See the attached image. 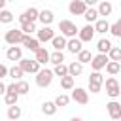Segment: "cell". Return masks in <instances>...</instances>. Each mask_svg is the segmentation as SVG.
Listing matches in <instances>:
<instances>
[{"mask_svg":"<svg viewBox=\"0 0 121 121\" xmlns=\"http://www.w3.org/2000/svg\"><path fill=\"white\" fill-rule=\"evenodd\" d=\"M11 21H13V13H11L9 9H2V11H0V23L9 25Z\"/></svg>","mask_w":121,"mask_h":121,"instance_id":"obj_34","label":"cell"},{"mask_svg":"<svg viewBox=\"0 0 121 121\" xmlns=\"http://www.w3.org/2000/svg\"><path fill=\"white\" fill-rule=\"evenodd\" d=\"M53 76H59V78H64V76H68V66H66V64H59V66H55V70H53Z\"/></svg>","mask_w":121,"mask_h":121,"instance_id":"obj_37","label":"cell"},{"mask_svg":"<svg viewBox=\"0 0 121 121\" xmlns=\"http://www.w3.org/2000/svg\"><path fill=\"white\" fill-rule=\"evenodd\" d=\"M70 100L85 106V104L89 102V93H87L85 89H81V87H74V89H72V95H70Z\"/></svg>","mask_w":121,"mask_h":121,"instance_id":"obj_5","label":"cell"},{"mask_svg":"<svg viewBox=\"0 0 121 121\" xmlns=\"http://www.w3.org/2000/svg\"><path fill=\"white\" fill-rule=\"evenodd\" d=\"M100 89H102V85H95V83H89V91H91V93H100Z\"/></svg>","mask_w":121,"mask_h":121,"instance_id":"obj_40","label":"cell"},{"mask_svg":"<svg viewBox=\"0 0 121 121\" xmlns=\"http://www.w3.org/2000/svg\"><path fill=\"white\" fill-rule=\"evenodd\" d=\"M112 47H113V45H112V42H110L108 38H102V40H98V43H96V49H98L100 55H108Z\"/></svg>","mask_w":121,"mask_h":121,"instance_id":"obj_17","label":"cell"},{"mask_svg":"<svg viewBox=\"0 0 121 121\" xmlns=\"http://www.w3.org/2000/svg\"><path fill=\"white\" fill-rule=\"evenodd\" d=\"M26 49H30V51H38L40 49V42H38V38H32V36H23V42H21Z\"/></svg>","mask_w":121,"mask_h":121,"instance_id":"obj_13","label":"cell"},{"mask_svg":"<svg viewBox=\"0 0 121 121\" xmlns=\"http://www.w3.org/2000/svg\"><path fill=\"white\" fill-rule=\"evenodd\" d=\"M106 110H108V113H110V117H112L113 121L121 119V104H119V102L110 100V102L106 104Z\"/></svg>","mask_w":121,"mask_h":121,"instance_id":"obj_11","label":"cell"},{"mask_svg":"<svg viewBox=\"0 0 121 121\" xmlns=\"http://www.w3.org/2000/svg\"><path fill=\"white\" fill-rule=\"evenodd\" d=\"M68 9H70L72 15H83V13L87 11V6H85L83 0H72V2L68 4Z\"/></svg>","mask_w":121,"mask_h":121,"instance_id":"obj_9","label":"cell"},{"mask_svg":"<svg viewBox=\"0 0 121 121\" xmlns=\"http://www.w3.org/2000/svg\"><path fill=\"white\" fill-rule=\"evenodd\" d=\"M49 62H53L55 66L64 64V55H62V51H53V53H49Z\"/></svg>","mask_w":121,"mask_h":121,"instance_id":"obj_23","label":"cell"},{"mask_svg":"<svg viewBox=\"0 0 121 121\" xmlns=\"http://www.w3.org/2000/svg\"><path fill=\"white\" fill-rule=\"evenodd\" d=\"M23 13L26 15V19H28L30 23H36V21H38V15H40V9H36V8H28V9H25Z\"/></svg>","mask_w":121,"mask_h":121,"instance_id":"obj_27","label":"cell"},{"mask_svg":"<svg viewBox=\"0 0 121 121\" xmlns=\"http://www.w3.org/2000/svg\"><path fill=\"white\" fill-rule=\"evenodd\" d=\"M19 68L25 72V74H38L42 68H40V64L34 60V59H21L19 60Z\"/></svg>","mask_w":121,"mask_h":121,"instance_id":"obj_3","label":"cell"},{"mask_svg":"<svg viewBox=\"0 0 121 121\" xmlns=\"http://www.w3.org/2000/svg\"><path fill=\"white\" fill-rule=\"evenodd\" d=\"M0 95H6V83L0 79Z\"/></svg>","mask_w":121,"mask_h":121,"instance_id":"obj_42","label":"cell"},{"mask_svg":"<svg viewBox=\"0 0 121 121\" xmlns=\"http://www.w3.org/2000/svg\"><path fill=\"white\" fill-rule=\"evenodd\" d=\"M23 36H25V34L21 32V28H19V30L13 28V30H8V32H6L4 40H6V42L9 43V47H11V45H19V43L23 42Z\"/></svg>","mask_w":121,"mask_h":121,"instance_id":"obj_6","label":"cell"},{"mask_svg":"<svg viewBox=\"0 0 121 121\" xmlns=\"http://www.w3.org/2000/svg\"><path fill=\"white\" fill-rule=\"evenodd\" d=\"M108 59L113 60V62H119L121 60V47H112L110 53H108Z\"/></svg>","mask_w":121,"mask_h":121,"instance_id":"obj_35","label":"cell"},{"mask_svg":"<svg viewBox=\"0 0 121 121\" xmlns=\"http://www.w3.org/2000/svg\"><path fill=\"white\" fill-rule=\"evenodd\" d=\"M6 76H8V68H6L4 64H0V79H2V78H6Z\"/></svg>","mask_w":121,"mask_h":121,"instance_id":"obj_41","label":"cell"},{"mask_svg":"<svg viewBox=\"0 0 121 121\" xmlns=\"http://www.w3.org/2000/svg\"><path fill=\"white\" fill-rule=\"evenodd\" d=\"M53 102H55V106H57V108H59V106H60V108H64V106H68V104H70V96L60 93V95H59V96H57Z\"/></svg>","mask_w":121,"mask_h":121,"instance_id":"obj_32","label":"cell"},{"mask_svg":"<svg viewBox=\"0 0 121 121\" xmlns=\"http://www.w3.org/2000/svg\"><path fill=\"white\" fill-rule=\"evenodd\" d=\"M119 64H121V60H119Z\"/></svg>","mask_w":121,"mask_h":121,"instance_id":"obj_45","label":"cell"},{"mask_svg":"<svg viewBox=\"0 0 121 121\" xmlns=\"http://www.w3.org/2000/svg\"><path fill=\"white\" fill-rule=\"evenodd\" d=\"M4 8H6V0H0V11H2Z\"/></svg>","mask_w":121,"mask_h":121,"instance_id":"obj_43","label":"cell"},{"mask_svg":"<svg viewBox=\"0 0 121 121\" xmlns=\"http://www.w3.org/2000/svg\"><path fill=\"white\" fill-rule=\"evenodd\" d=\"M95 32H98V34L110 32V23H108L106 19H98V21L95 23Z\"/></svg>","mask_w":121,"mask_h":121,"instance_id":"obj_21","label":"cell"},{"mask_svg":"<svg viewBox=\"0 0 121 121\" xmlns=\"http://www.w3.org/2000/svg\"><path fill=\"white\" fill-rule=\"evenodd\" d=\"M15 87H17V95H19V96H21V95H26V93H28V89H30L28 81H25V79L15 81Z\"/></svg>","mask_w":121,"mask_h":121,"instance_id":"obj_30","label":"cell"},{"mask_svg":"<svg viewBox=\"0 0 121 121\" xmlns=\"http://www.w3.org/2000/svg\"><path fill=\"white\" fill-rule=\"evenodd\" d=\"M4 100H6L8 108H9V106H15L17 100H19V95H17V93H6V95H4Z\"/></svg>","mask_w":121,"mask_h":121,"instance_id":"obj_33","label":"cell"},{"mask_svg":"<svg viewBox=\"0 0 121 121\" xmlns=\"http://www.w3.org/2000/svg\"><path fill=\"white\" fill-rule=\"evenodd\" d=\"M34 30H36V25H34V23H26V25H21V32H23L25 36H30Z\"/></svg>","mask_w":121,"mask_h":121,"instance_id":"obj_39","label":"cell"},{"mask_svg":"<svg viewBox=\"0 0 121 121\" xmlns=\"http://www.w3.org/2000/svg\"><path fill=\"white\" fill-rule=\"evenodd\" d=\"M70 121H83V119H81V117H72Z\"/></svg>","mask_w":121,"mask_h":121,"instance_id":"obj_44","label":"cell"},{"mask_svg":"<svg viewBox=\"0 0 121 121\" xmlns=\"http://www.w3.org/2000/svg\"><path fill=\"white\" fill-rule=\"evenodd\" d=\"M53 19H55V15H53V11H51V9H42V11H40V15H38V21H40L43 26H51Z\"/></svg>","mask_w":121,"mask_h":121,"instance_id":"obj_12","label":"cell"},{"mask_svg":"<svg viewBox=\"0 0 121 121\" xmlns=\"http://www.w3.org/2000/svg\"><path fill=\"white\" fill-rule=\"evenodd\" d=\"M110 62V59H108V55H95L93 57V60H91V68H93V72H100L102 68H106V64Z\"/></svg>","mask_w":121,"mask_h":121,"instance_id":"obj_7","label":"cell"},{"mask_svg":"<svg viewBox=\"0 0 121 121\" xmlns=\"http://www.w3.org/2000/svg\"><path fill=\"white\" fill-rule=\"evenodd\" d=\"M104 85H106V93H108L110 98H117L121 95V85H119V81L115 78H108L104 81Z\"/></svg>","mask_w":121,"mask_h":121,"instance_id":"obj_4","label":"cell"},{"mask_svg":"<svg viewBox=\"0 0 121 121\" xmlns=\"http://www.w3.org/2000/svg\"><path fill=\"white\" fill-rule=\"evenodd\" d=\"M6 57H8V60H21L23 59V49L19 45H11L6 51Z\"/></svg>","mask_w":121,"mask_h":121,"instance_id":"obj_15","label":"cell"},{"mask_svg":"<svg viewBox=\"0 0 121 121\" xmlns=\"http://www.w3.org/2000/svg\"><path fill=\"white\" fill-rule=\"evenodd\" d=\"M23 74H25V72H23V70H21L19 66H11V68L8 70V76H9V78H11L13 81H21Z\"/></svg>","mask_w":121,"mask_h":121,"instance_id":"obj_24","label":"cell"},{"mask_svg":"<svg viewBox=\"0 0 121 121\" xmlns=\"http://www.w3.org/2000/svg\"><path fill=\"white\" fill-rule=\"evenodd\" d=\"M91 60H93L91 51L83 49V51H79V53H78V62H79V64H85V62H91Z\"/></svg>","mask_w":121,"mask_h":121,"instance_id":"obj_28","label":"cell"},{"mask_svg":"<svg viewBox=\"0 0 121 121\" xmlns=\"http://www.w3.org/2000/svg\"><path fill=\"white\" fill-rule=\"evenodd\" d=\"M60 87H62L64 91H72V89H74V78H72V76L60 78Z\"/></svg>","mask_w":121,"mask_h":121,"instance_id":"obj_29","label":"cell"},{"mask_svg":"<svg viewBox=\"0 0 121 121\" xmlns=\"http://www.w3.org/2000/svg\"><path fill=\"white\" fill-rule=\"evenodd\" d=\"M51 81H53V70L42 68V70L36 74V85H38V87H49Z\"/></svg>","mask_w":121,"mask_h":121,"instance_id":"obj_2","label":"cell"},{"mask_svg":"<svg viewBox=\"0 0 121 121\" xmlns=\"http://www.w3.org/2000/svg\"><path fill=\"white\" fill-rule=\"evenodd\" d=\"M21 113H23V110H21V106H17V104L8 108V119H9V121H19Z\"/></svg>","mask_w":121,"mask_h":121,"instance_id":"obj_20","label":"cell"},{"mask_svg":"<svg viewBox=\"0 0 121 121\" xmlns=\"http://www.w3.org/2000/svg\"><path fill=\"white\" fill-rule=\"evenodd\" d=\"M66 49L70 51V53H74V55H78L79 51H83V43L78 40V38H70L68 42H66Z\"/></svg>","mask_w":121,"mask_h":121,"instance_id":"obj_14","label":"cell"},{"mask_svg":"<svg viewBox=\"0 0 121 121\" xmlns=\"http://www.w3.org/2000/svg\"><path fill=\"white\" fill-rule=\"evenodd\" d=\"M89 83L102 85V83H104V78H102V74H100V72H93V74H91V78H89Z\"/></svg>","mask_w":121,"mask_h":121,"instance_id":"obj_38","label":"cell"},{"mask_svg":"<svg viewBox=\"0 0 121 121\" xmlns=\"http://www.w3.org/2000/svg\"><path fill=\"white\" fill-rule=\"evenodd\" d=\"M112 9H113V6L110 4V2H100L98 4V15H110L112 13Z\"/></svg>","mask_w":121,"mask_h":121,"instance_id":"obj_26","label":"cell"},{"mask_svg":"<svg viewBox=\"0 0 121 121\" xmlns=\"http://www.w3.org/2000/svg\"><path fill=\"white\" fill-rule=\"evenodd\" d=\"M42 113H43V115H55V113H57L55 102H43V104H42Z\"/></svg>","mask_w":121,"mask_h":121,"instance_id":"obj_25","label":"cell"},{"mask_svg":"<svg viewBox=\"0 0 121 121\" xmlns=\"http://www.w3.org/2000/svg\"><path fill=\"white\" fill-rule=\"evenodd\" d=\"M83 17H85L87 25H91V23H96V21H98V11H96L95 8H87V11L83 13Z\"/></svg>","mask_w":121,"mask_h":121,"instance_id":"obj_22","label":"cell"},{"mask_svg":"<svg viewBox=\"0 0 121 121\" xmlns=\"http://www.w3.org/2000/svg\"><path fill=\"white\" fill-rule=\"evenodd\" d=\"M59 30H60V36H64V38H76V34L79 32V28L76 26V23H72L68 19H62L59 23Z\"/></svg>","mask_w":121,"mask_h":121,"instance_id":"obj_1","label":"cell"},{"mask_svg":"<svg viewBox=\"0 0 121 121\" xmlns=\"http://www.w3.org/2000/svg\"><path fill=\"white\" fill-rule=\"evenodd\" d=\"M110 32L115 38H121V19H117L113 25H110Z\"/></svg>","mask_w":121,"mask_h":121,"instance_id":"obj_36","label":"cell"},{"mask_svg":"<svg viewBox=\"0 0 121 121\" xmlns=\"http://www.w3.org/2000/svg\"><path fill=\"white\" fill-rule=\"evenodd\" d=\"M81 72H83V64H79L78 60H74V62L68 64V76L78 78V76H81Z\"/></svg>","mask_w":121,"mask_h":121,"instance_id":"obj_18","label":"cell"},{"mask_svg":"<svg viewBox=\"0 0 121 121\" xmlns=\"http://www.w3.org/2000/svg\"><path fill=\"white\" fill-rule=\"evenodd\" d=\"M55 38V30L51 26H42L38 30V42L40 43H45V42H51Z\"/></svg>","mask_w":121,"mask_h":121,"instance_id":"obj_10","label":"cell"},{"mask_svg":"<svg viewBox=\"0 0 121 121\" xmlns=\"http://www.w3.org/2000/svg\"><path fill=\"white\" fill-rule=\"evenodd\" d=\"M95 38V26L93 25H85L83 28H79V32H78V40L83 43V42H91Z\"/></svg>","mask_w":121,"mask_h":121,"instance_id":"obj_8","label":"cell"},{"mask_svg":"<svg viewBox=\"0 0 121 121\" xmlns=\"http://www.w3.org/2000/svg\"><path fill=\"white\" fill-rule=\"evenodd\" d=\"M34 55H36V57H34V60H36L40 66H42V64H45V62H49V51H47L45 47H40Z\"/></svg>","mask_w":121,"mask_h":121,"instance_id":"obj_16","label":"cell"},{"mask_svg":"<svg viewBox=\"0 0 121 121\" xmlns=\"http://www.w3.org/2000/svg\"><path fill=\"white\" fill-rule=\"evenodd\" d=\"M66 42H68V40H66L64 36H60V34H59V36H55V38L51 40V45H53V49H55V51H62V49L66 47Z\"/></svg>","mask_w":121,"mask_h":121,"instance_id":"obj_19","label":"cell"},{"mask_svg":"<svg viewBox=\"0 0 121 121\" xmlns=\"http://www.w3.org/2000/svg\"><path fill=\"white\" fill-rule=\"evenodd\" d=\"M119 70H121V64H119V62H113V60H110V62L106 64V72H108L110 76H115V74H119Z\"/></svg>","mask_w":121,"mask_h":121,"instance_id":"obj_31","label":"cell"}]
</instances>
